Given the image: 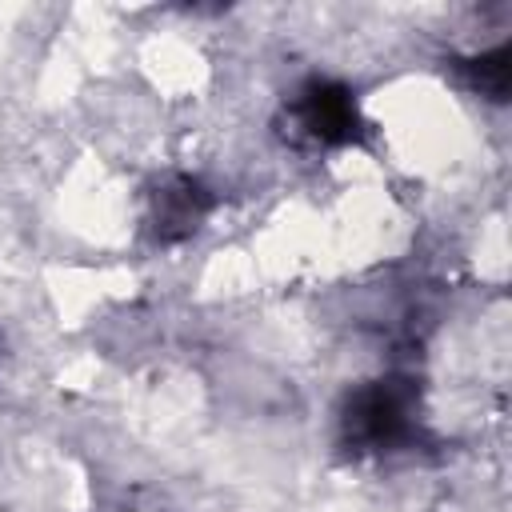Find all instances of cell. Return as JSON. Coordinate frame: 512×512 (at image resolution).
Masks as SVG:
<instances>
[{
	"mask_svg": "<svg viewBox=\"0 0 512 512\" xmlns=\"http://www.w3.org/2000/svg\"><path fill=\"white\" fill-rule=\"evenodd\" d=\"M416 432V388L400 376L360 384L340 412V436L352 452H388Z\"/></svg>",
	"mask_w": 512,
	"mask_h": 512,
	"instance_id": "obj_1",
	"label": "cell"
},
{
	"mask_svg": "<svg viewBox=\"0 0 512 512\" xmlns=\"http://www.w3.org/2000/svg\"><path fill=\"white\" fill-rule=\"evenodd\" d=\"M288 120L308 144H348L360 136V108L340 80H308L292 96Z\"/></svg>",
	"mask_w": 512,
	"mask_h": 512,
	"instance_id": "obj_2",
	"label": "cell"
},
{
	"mask_svg": "<svg viewBox=\"0 0 512 512\" xmlns=\"http://www.w3.org/2000/svg\"><path fill=\"white\" fill-rule=\"evenodd\" d=\"M208 208H212V196L192 176H168L152 188V208H148L152 236L156 240H180V236L200 228Z\"/></svg>",
	"mask_w": 512,
	"mask_h": 512,
	"instance_id": "obj_3",
	"label": "cell"
},
{
	"mask_svg": "<svg viewBox=\"0 0 512 512\" xmlns=\"http://www.w3.org/2000/svg\"><path fill=\"white\" fill-rule=\"evenodd\" d=\"M460 76L472 92L488 96V100H504L508 96V80H512V52L508 44L492 48V52H480L472 60H460Z\"/></svg>",
	"mask_w": 512,
	"mask_h": 512,
	"instance_id": "obj_4",
	"label": "cell"
}]
</instances>
